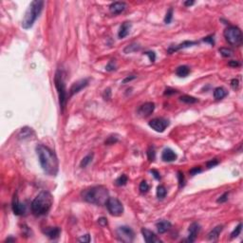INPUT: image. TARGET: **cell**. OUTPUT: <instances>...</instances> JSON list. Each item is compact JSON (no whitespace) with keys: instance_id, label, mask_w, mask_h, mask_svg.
Here are the masks:
<instances>
[{"instance_id":"cell-45","label":"cell","mask_w":243,"mask_h":243,"mask_svg":"<svg viewBox=\"0 0 243 243\" xmlns=\"http://www.w3.org/2000/svg\"><path fill=\"white\" fill-rule=\"evenodd\" d=\"M98 223L99 224H101L102 226H106L107 224V219H104V218H101L98 219Z\"/></svg>"},{"instance_id":"cell-22","label":"cell","mask_w":243,"mask_h":243,"mask_svg":"<svg viewBox=\"0 0 243 243\" xmlns=\"http://www.w3.org/2000/svg\"><path fill=\"white\" fill-rule=\"evenodd\" d=\"M190 73V69L187 66H181L176 69V74L179 77H187Z\"/></svg>"},{"instance_id":"cell-32","label":"cell","mask_w":243,"mask_h":243,"mask_svg":"<svg viewBox=\"0 0 243 243\" xmlns=\"http://www.w3.org/2000/svg\"><path fill=\"white\" fill-rule=\"evenodd\" d=\"M148 190H149V185H148V183H147L145 181H142L141 182V184H140V191H141V193L144 194V193L148 192Z\"/></svg>"},{"instance_id":"cell-23","label":"cell","mask_w":243,"mask_h":243,"mask_svg":"<svg viewBox=\"0 0 243 243\" xmlns=\"http://www.w3.org/2000/svg\"><path fill=\"white\" fill-rule=\"evenodd\" d=\"M227 95V91L224 88H216L214 90V97L216 100H221Z\"/></svg>"},{"instance_id":"cell-4","label":"cell","mask_w":243,"mask_h":243,"mask_svg":"<svg viewBox=\"0 0 243 243\" xmlns=\"http://www.w3.org/2000/svg\"><path fill=\"white\" fill-rule=\"evenodd\" d=\"M43 6H44V2L42 0H34V1H32L30 4L28 10L25 12L24 18L22 20L23 29L29 30L34 26L37 17L41 14V11L43 10Z\"/></svg>"},{"instance_id":"cell-13","label":"cell","mask_w":243,"mask_h":243,"mask_svg":"<svg viewBox=\"0 0 243 243\" xmlns=\"http://www.w3.org/2000/svg\"><path fill=\"white\" fill-rule=\"evenodd\" d=\"M12 211L16 216H22L26 213V206L23 203L19 202L16 196H14V200H12Z\"/></svg>"},{"instance_id":"cell-7","label":"cell","mask_w":243,"mask_h":243,"mask_svg":"<svg viewBox=\"0 0 243 243\" xmlns=\"http://www.w3.org/2000/svg\"><path fill=\"white\" fill-rule=\"evenodd\" d=\"M106 206L108 210V212L112 216H119L123 213V206L122 202L116 198L109 197L106 202Z\"/></svg>"},{"instance_id":"cell-10","label":"cell","mask_w":243,"mask_h":243,"mask_svg":"<svg viewBox=\"0 0 243 243\" xmlns=\"http://www.w3.org/2000/svg\"><path fill=\"white\" fill-rule=\"evenodd\" d=\"M155 109V104L154 103H145L142 104V106L138 108V114L141 117H148L153 113V111Z\"/></svg>"},{"instance_id":"cell-25","label":"cell","mask_w":243,"mask_h":243,"mask_svg":"<svg viewBox=\"0 0 243 243\" xmlns=\"http://www.w3.org/2000/svg\"><path fill=\"white\" fill-rule=\"evenodd\" d=\"M180 100L183 103H186V104H195L198 102V99L195 97H192V96H189V95H183L180 98Z\"/></svg>"},{"instance_id":"cell-40","label":"cell","mask_w":243,"mask_h":243,"mask_svg":"<svg viewBox=\"0 0 243 243\" xmlns=\"http://www.w3.org/2000/svg\"><path fill=\"white\" fill-rule=\"evenodd\" d=\"M200 172H201V168L200 167H194V168H192L191 170H190V174H191L192 176L197 175L198 173H200Z\"/></svg>"},{"instance_id":"cell-3","label":"cell","mask_w":243,"mask_h":243,"mask_svg":"<svg viewBox=\"0 0 243 243\" xmlns=\"http://www.w3.org/2000/svg\"><path fill=\"white\" fill-rule=\"evenodd\" d=\"M53 203V198L49 191H42L31 202V211L35 216H44L47 214Z\"/></svg>"},{"instance_id":"cell-19","label":"cell","mask_w":243,"mask_h":243,"mask_svg":"<svg viewBox=\"0 0 243 243\" xmlns=\"http://www.w3.org/2000/svg\"><path fill=\"white\" fill-rule=\"evenodd\" d=\"M131 29V23L130 22H124L120 28V30L118 32V36H119L120 39H123L126 36L128 35L129 31Z\"/></svg>"},{"instance_id":"cell-48","label":"cell","mask_w":243,"mask_h":243,"mask_svg":"<svg viewBox=\"0 0 243 243\" xmlns=\"http://www.w3.org/2000/svg\"><path fill=\"white\" fill-rule=\"evenodd\" d=\"M195 4V2L194 1H185L184 2V6H192V5H194Z\"/></svg>"},{"instance_id":"cell-11","label":"cell","mask_w":243,"mask_h":243,"mask_svg":"<svg viewBox=\"0 0 243 243\" xmlns=\"http://www.w3.org/2000/svg\"><path fill=\"white\" fill-rule=\"evenodd\" d=\"M88 85V79H82V80L75 82L69 89V96H73L74 94L78 93L79 91H81L83 88H86Z\"/></svg>"},{"instance_id":"cell-30","label":"cell","mask_w":243,"mask_h":243,"mask_svg":"<svg viewBox=\"0 0 243 243\" xmlns=\"http://www.w3.org/2000/svg\"><path fill=\"white\" fill-rule=\"evenodd\" d=\"M172 18H173V9L172 8H170L167 12H166V14H165V24H170L172 21Z\"/></svg>"},{"instance_id":"cell-5","label":"cell","mask_w":243,"mask_h":243,"mask_svg":"<svg viewBox=\"0 0 243 243\" xmlns=\"http://www.w3.org/2000/svg\"><path fill=\"white\" fill-rule=\"evenodd\" d=\"M54 83H55V88L57 89L58 96H59V104H60L61 110L64 111L66 104H67L68 101V94H67V89H66V85L64 82L63 74L60 70H57L54 77Z\"/></svg>"},{"instance_id":"cell-41","label":"cell","mask_w":243,"mask_h":243,"mask_svg":"<svg viewBox=\"0 0 243 243\" xmlns=\"http://www.w3.org/2000/svg\"><path fill=\"white\" fill-rule=\"evenodd\" d=\"M175 93H178V90L167 88L166 90H165V95H171V94H175Z\"/></svg>"},{"instance_id":"cell-47","label":"cell","mask_w":243,"mask_h":243,"mask_svg":"<svg viewBox=\"0 0 243 243\" xmlns=\"http://www.w3.org/2000/svg\"><path fill=\"white\" fill-rule=\"evenodd\" d=\"M135 78H136V77L133 76V75H132V76H130V77H126V78L123 81V84H126V83H127V82H130L131 80H133V79H135Z\"/></svg>"},{"instance_id":"cell-1","label":"cell","mask_w":243,"mask_h":243,"mask_svg":"<svg viewBox=\"0 0 243 243\" xmlns=\"http://www.w3.org/2000/svg\"><path fill=\"white\" fill-rule=\"evenodd\" d=\"M36 153L44 172L50 176H56L59 169V163L53 151L43 144H38L36 146Z\"/></svg>"},{"instance_id":"cell-15","label":"cell","mask_w":243,"mask_h":243,"mask_svg":"<svg viewBox=\"0 0 243 243\" xmlns=\"http://www.w3.org/2000/svg\"><path fill=\"white\" fill-rule=\"evenodd\" d=\"M126 5L124 2H114L109 6V11L112 14H120L126 10Z\"/></svg>"},{"instance_id":"cell-38","label":"cell","mask_w":243,"mask_h":243,"mask_svg":"<svg viewBox=\"0 0 243 243\" xmlns=\"http://www.w3.org/2000/svg\"><path fill=\"white\" fill-rule=\"evenodd\" d=\"M106 69L108 70V71L114 70V69H115V64H114V61H110V62L107 65Z\"/></svg>"},{"instance_id":"cell-26","label":"cell","mask_w":243,"mask_h":243,"mask_svg":"<svg viewBox=\"0 0 243 243\" xmlns=\"http://www.w3.org/2000/svg\"><path fill=\"white\" fill-rule=\"evenodd\" d=\"M141 49V47L139 45L137 44H131V45H128L127 47L123 50L124 53H131V52H134V51H137Z\"/></svg>"},{"instance_id":"cell-8","label":"cell","mask_w":243,"mask_h":243,"mask_svg":"<svg viewBox=\"0 0 243 243\" xmlns=\"http://www.w3.org/2000/svg\"><path fill=\"white\" fill-rule=\"evenodd\" d=\"M116 234H117V238H119V240L129 243L132 242L134 239L135 234L133 232V230L130 227L127 226H121L116 230Z\"/></svg>"},{"instance_id":"cell-31","label":"cell","mask_w":243,"mask_h":243,"mask_svg":"<svg viewBox=\"0 0 243 243\" xmlns=\"http://www.w3.org/2000/svg\"><path fill=\"white\" fill-rule=\"evenodd\" d=\"M147 157H148V160L150 161H153L155 160V157H156V152H155V148L153 146H150L147 150Z\"/></svg>"},{"instance_id":"cell-39","label":"cell","mask_w":243,"mask_h":243,"mask_svg":"<svg viewBox=\"0 0 243 243\" xmlns=\"http://www.w3.org/2000/svg\"><path fill=\"white\" fill-rule=\"evenodd\" d=\"M78 240L81 241V242H89L90 241V235H85L81 236V238H79Z\"/></svg>"},{"instance_id":"cell-24","label":"cell","mask_w":243,"mask_h":243,"mask_svg":"<svg viewBox=\"0 0 243 243\" xmlns=\"http://www.w3.org/2000/svg\"><path fill=\"white\" fill-rule=\"evenodd\" d=\"M93 159V153H89L88 156H86L84 158V159L82 160L81 163H80V166L82 168H85V167H87L88 165V163L91 162V161H92Z\"/></svg>"},{"instance_id":"cell-37","label":"cell","mask_w":243,"mask_h":243,"mask_svg":"<svg viewBox=\"0 0 243 243\" xmlns=\"http://www.w3.org/2000/svg\"><path fill=\"white\" fill-rule=\"evenodd\" d=\"M228 200V192H226V193H224L223 194L222 196H220L219 197V199L218 200V202L219 203H222V202H225L226 200Z\"/></svg>"},{"instance_id":"cell-43","label":"cell","mask_w":243,"mask_h":243,"mask_svg":"<svg viewBox=\"0 0 243 243\" xmlns=\"http://www.w3.org/2000/svg\"><path fill=\"white\" fill-rule=\"evenodd\" d=\"M238 85H239V83H238V79H233L232 82H231V86H232V88H233L234 89L238 88Z\"/></svg>"},{"instance_id":"cell-42","label":"cell","mask_w":243,"mask_h":243,"mask_svg":"<svg viewBox=\"0 0 243 243\" xmlns=\"http://www.w3.org/2000/svg\"><path fill=\"white\" fill-rule=\"evenodd\" d=\"M203 41L206 42V43H209L210 45H212V46L215 44V41H214L213 36H207V37H205L204 39H203Z\"/></svg>"},{"instance_id":"cell-6","label":"cell","mask_w":243,"mask_h":243,"mask_svg":"<svg viewBox=\"0 0 243 243\" xmlns=\"http://www.w3.org/2000/svg\"><path fill=\"white\" fill-rule=\"evenodd\" d=\"M223 34H224L226 41L230 45L235 46V47H239V46L242 45L243 35L239 28L235 27V26H230V27L225 29Z\"/></svg>"},{"instance_id":"cell-17","label":"cell","mask_w":243,"mask_h":243,"mask_svg":"<svg viewBox=\"0 0 243 243\" xmlns=\"http://www.w3.org/2000/svg\"><path fill=\"white\" fill-rule=\"evenodd\" d=\"M198 43L197 42H193V41H184V42H182L179 45H177V46H174V47H170L168 49V53H173V52L175 51H178L181 49H186V48H190V47H192V46L194 45H197Z\"/></svg>"},{"instance_id":"cell-12","label":"cell","mask_w":243,"mask_h":243,"mask_svg":"<svg viewBox=\"0 0 243 243\" xmlns=\"http://www.w3.org/2000/svg\"><path fill=\"white\" fill-rule=\"evenodd\" d=\"M142 234L143 235V238L147 243H161L162 242L158 236L150 230L146 228H142Z\"/></svg>"},{"instance_id":"cell-21","label":"cell","mask_w":243,"mask_h":243,"mask_svg":"<svg viewBox=\"0 0 243 243\" xmlns=\"http://www.w3.org/2000/svg\"><path fill=\"white\" fill-rule=\"evenodd\" d=\"M222 229H223V226H222V225H219V226L215 227V228L212 230V231L208 234V238H209L210 240H216V239H218L219 234H220L221 231H222Z\"/></svg>"},{"instance_id":"cell-49","label":"cell","mask_w":243,"mask_h":243,"mask_svg":"<svg viewBox=\"0 0 243 243\" xmlns=\"http://www.w3.org/2000/svg\"><path fill=\"white\" fill-rule=\"evenodd\" d=\"M10 241H15V238H9L6 239V242H10Z\"/></svg>"},{"instance_id":"cell-9","label":"cell","mask_w":243,"mask_h":243,"mask_svg":"<svg viewBox=\"0 0 243 243\" xmlns=\"http://www.w3.org/2000/svg\"><path fill=\"white\" fill-rule=\"evenodd\" d=\"M148 124L151 128L157 131V132H163L165 128L169 126V122L163 119V118H155V119L151 120Z\"/></svg>"},{"instance_id":"cell-35","label":"cell","mask_w":243,"mask_h":243,"mask_svg":"<svg viewBox=\"0 0 243 243\" xmlns=\"http://www.w3.org/2000/svg\"><path fill=\"white\" fill-rule=\"evenodd\" d=\"M144 54L147 55V56L149 57V60H150L151 62H152V63L155 62V60H156V54H155V52H154V51H146Z\"/></svg>"},{"instance_id":"cell-46","label":"cell","mask_w":243,"mask_h":243,"mask_svg":"<svg viewBox=\"0 0 243 243\" xmlns=\"http://www.w3.org/2000/svg\"><path fill=\"white\" fill-rule=\"evenodd\" d=\"M230 67H239L240 66V63H238V61H230L229 62V64H228Z\"/></svg>"},{"instance_id":"cell-20","label":"cell","mask_w":243,"mask_h":243,"mask_svg":"<svg viewBox=\"0 0 243 243\" xmlns=\"http://www.w3.org/2000/svg\"><path fill=\"white\" fill-rule=\"evenodd\" d=\"M156 226L158 229V232H159L160 234H163V233H165L167 230L171 228V223L167 220H161L157 223Z\"/></svg>"},{"instance_id":"cell-28","label":"cell","mask_w":243,"mask_h":243,"mask_svg":"<svg viewBox=\"0 0 243 243\" xmlns=\"http://www.w3.org/2000/svg\"><path fill=\"white\" fill-rule=\"evenodd\" d=\"M166 196V189L163 185H159L157 188V197L159 199H163Z\"/></svg>"},{"instance_id":"cell-18","label":"cell","mask_w":243,"mask_h":243,"mask_svg":"<svg viewBox=\"0 0 243 243\" xmlns=\"http://www.w3.org/2000/svg\"><path fill=\"white\" fill-rule=\"evenodd\" d=\"M161 159L163 161H167V162H170V161H174L177 160V154L174 152L172 149L170 148H165V150L162 151V154H161Z\"/></svg>"},{"instance_id":"cell-2","label":"cell","mask_w":243,"mask_h":243,"mask_svg":"<svg viewBox=\"0 0 243 243\" xmlns=\"http://www.w3.org/2000/svg\"><path fill=\"white\" fill-rule=\"evenodd\" d=\"M82 198L88 203L96 205L106 204L108 197V191L104 186H93L82 192Z\"/></svg>"},{"instance_id":"cell-44","label":"cell","mask_w":243,"mask_h":243,"mask_svg":"<svg viewBox=\"0 0 243 243\" xmlns=\"http://www.w3.org/2000/svg\"><path fill=\"white\" fill-rule=\"evenodd\" d=\"M151 173H152V175L154 176V178L156 179V180H160L161 179V176H160V173L157 171V170H155V169H153V170H151L150 171Z\"/></svg>"},{"instance_id":"cell-14","label":"cell","mask_w":243,"mask_h":243,"mask_svg":"<svg viewBox=\"0 0 243 243\" xmlns=\"http://www.w3.org/2000/svg\"><path fill=\"white\" fill-rule=\"evenodd\" d=\"M200 230V226L199 223H197V222L192 223L189 227V236L187 238V241L188 242H194L197 238V235H198Z\"/></svg>"},{"instance_id":"cell-16","label":"cell","mask_w":243,"mask_h":243,"mask_svg":"<svg viewBox=\"0 0 243 243\" xmlns=\"http://www.w3.org/2000/svg\"><path fill=\"white\" fill-rule=\"evenodd\" d=\"M43 233L50 239H55L60 235L61 230L59 227H47L43 230Z\"/></svg>"},{"instance_id":"cell-33","label":"cell","mask_w":243,"mask_h":243,"mask_svg":"<svg viewBox=\"0 0 243 243\" xmlns=\"http://www.w3.org/2000/svg\"><path fill=\"white\" fill-rule=\"evenodd\" d=\"M241 228H242V224L241 223H239V224L235 227V229L234 230V231L232 232L231 234V238H236V236H238L240 232H241Z\"/></svg>"},{"instance_id":"cell-34","label":"cell","mask_w":243,"mask_h":243,"mask_svg":"<svg viewBox=\"0 0 243 243\" xmlns=\"http://www.w3.org/2000/svg\"><path fill=\"white\" fill-rule=\"evenodd\" d=\"M178 180H179L180 187L181 188V187L184 186V181H185V180H184V176H183V173L181 172V171L178 172Z\"/></svg>"},{"instance_id":"cell-29","label":"cell","mask_w":243,"mask_h":243,"mask_svg":"<svg viewBox=\"0 0 243 243\" xmlns=\"http://www.w3.org/2000/svg\"><path fill=\"white\" fill-rule=\"evenodd\" d=\"M219 50L220 52V54L224 57H231L234 53V51L231 49H228V48H220Z\"/></svg>"},{"instance_id":"cell-27","label":"cell","mask_w":243,"mask_h":243,"mask_svg":"<svg viewBox=\"0 0 243 243\" xmlns=\"http://www.w3.org/2000/svg\"><path fill=\"white\" fill-rule=\"evenodd\" d=\"M128 179H127V177L126 175H122L120 176L119 178H118L116 181H115V184L117 186H123V185H126V182H127Z\"/></svg>"},{"instance_id":"cell-36","label":"cell","mask_w":243,"mask_h":243,"mask_svg":"<svg viewBox=\"0 0 243 243\" xmlns=\"http://www.w3.org/2000/svg\"><path fill=\"white\" fill-rule=\"evenodd\" d=\"M218 165H219V161L215 159V160H212V161H210L207 162V167L208 168H212V167Z\"/></svg>"}]
</instances>
